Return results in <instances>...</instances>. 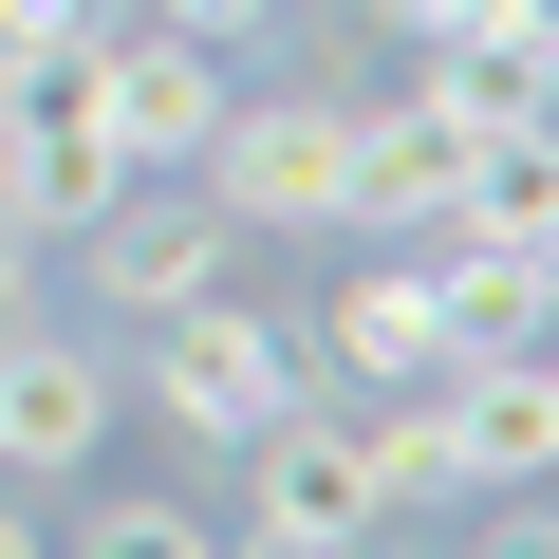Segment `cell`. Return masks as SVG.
Returning <instances> with one entry per match:
<instances>
[{
  "mask_svg": "<svg viewBox=\"0 0 559 559\" xmlns=\"http://www.w3.org/2000/svg\"><path fill=\"white\" fill-rule=\"evenodd\" d=\"M168 355H150V392H168V429H205V448H261L280 411L318 392V355H299V318H242V299H187V318H150Z\"/></svg>",
  "mask_w": 559,
  "mask_h": 559,
  "instance_id": "cell-1",
  "label": "cell"
},
{
  "mask_svg": "<svg viewBox=\"0 0 559 559\" xmlns=\"http://www.w3.org/2000/svg\"><path fill=\"white\" fill-rule=\"evenodd\" d=\"M224 94H242V75H224L205 38H168V20H94V131H112V168H131V187L205 168Z\"/></svg>",
  "mask_w": 559,
  "mask_h": 559,
  "instance_id": "cell-2",
  "label": "cell"
},
{
  "mask_svg": "<svg viewBox=\"0 0 559 559\" xmlns=\"http://www.w3.org/2000/svg\"><path fill=\"white\" fill-rule=\"evenodd\" d=\"M336 187H355V112L336 94H224V131H205V205L224 224H336Z\"/></svg>",
  "mask_w": 559,
  "mask_h": 559,
  "instance_id": "cell-3",
  "label": "cell"
},
{
  "mask_svg": "<svg viewBox=\"0 0 559 559\" xmlns=\"http://www.w3.org/2000/svg\"><path fill=\"white\" fill-rule=\"evenodd\" d=\"M75 261H94V299H112V318H187V299H224L242 224L205 205V168H168V187H112V205L75 224Z\"/></svg>",
  "mask_w": 559,
  "mask_h": 559,
  "instance_id": "cell-4",
  "label": "cell"
},
{
  "mask_svg": "<svg viewBox=\"0 0 559 559\" xmlns=\"http://www.w3.org/2000/svg\"><path fill=\"white\" fill-rule=\"evenodd\" d=\"M112 355H75V336H38V318H0V485H75L94 448H112Z\"/></svg>",
  "mask_w": 559,
  "mask_h": 559,
  "instance_id": "cell-5",
  "label": "cell"
},
{
  "mask_svg": "<svg viewBox=\"0 0 559 559\" xmlns=\"http://www.w3.org/2000/svg\"><path fill=\"white\" fill-rule=\"evenodd\" d=\"M299 355H318V392H429V373H448V318H429V261H373L355 299H336V318L299 336Z\"/></svg>",
  "mask_w": 559,
  "mask_h": 559,
  "instance_id": "cell-6",
  "label": "cell"
},
{
  "mask_svg": "<svg viewBox=\"0 0 559 559\" xmlns=\"http://www.w3.org/2000/svg\"><path fill=\"white\" fill-rule=\"evenodd\" d=\"M448 205H466V131H448L429 94L355 112V187H336V224H448Z\"/></svg>",
  "mask_w": 559,
  "mask_h": 559,
  "instance_id": "cell-7",
  "label": "cell"
},
{
  "mask_svg": "<svg viewBox=\"0 0 559 559\" xmlns=\"http://www.w3.org/2000/svg\"><path fill=\"white\" fill-rule=\"evenodd\" d=\"M429 318H448V355H522V336H559L540 261L485 242V224H429Z\"/></svg>",
  "mask_w": 559,
  "mask_h": 559,
  "instance_id": "cell-8",
  "label": "cell"
},
{
  "mask_svg": "<svg viewBox=\"0 0 559 559\" xmlns=\"http://www.w3.org/2000/svg\"><path fill=\"white\" fill-rule=\"evenodd\" d=\"M448 224H485V242H522V261H540V242H559V112L485 131V150H466V205H448Z\"/></svg>",
  "mask_w": 559,
  "mask_h": 559,
  "instance_id": "cell-9",
  "label": "cell"
},
{
  "mask_svg": "<svg viewBox=\"0 0 559 559\" xmlns=\"http://www.w3.org/2000/svg\"><path fill=\"white\" fill-rule=\"evenodd\" d=\"M205 540H224V522H187L168 485H112V503H75V540H57V559H205Z\"/></svg>",
  "mask_w": 559,
  "mask_h": 559,
  "instance_id": "cell-10",
  "label": "cell"
},
{
  "mask_svg": "<svg viewBox=\"0 0 559 559\" xmlns=\"http://www.w3.org/2000/svg\"><path fill=\"white\" fill-rule=\"evenodd\" d=\"M131 20H168V38H205V57H242V38H280V0H131Z\"/></svg>",
  "mask_w": 559,
  "mask_h": 559,
  "instance_id": "cell-11",
  "label": "cell"
},
{
  "mask_svg": "<svg viewBox=\"0 0 559 559\" xmlns=\"http://www.w3.org/2000/svg\"><path fill=\"white\" fill-rule=\"evenodd\" d=\"M94 20H112V0H0V57H75Z\"/></svg>",
  "mask_w": 559,
  "mask_h": 559,
  "instance_id": "cell-12",
  "label": "cell"
},
{
  "mask_svg": "<svg viewBox=\"0 0 559 559\" xmlns=\"http://www.w3.org/2000/svg\"><path fill=\"white\" fill-rule=\"evenodd\" d=\"M466 38H503V57H540V75H559V0H466Z\"/></svg>",
  "mask_w": 559,
  "mask_h": 559,
  "instance_id": "cell-13",
  "label": "cell"
},
{
  "mask_svg": "<svg viewBox=\"0 0 559 559\" xmlns=\"http://www.w3.org/2000/svg\"><path fill=\"white\" fill-rule=\"evenodd\" d=\"M466 559H559V522H540V503L503 485V522H466Z\"/></svg>",
  "mask_w": 559,
  "mask_h": 559,
  "instance_id": "cell-14",
  "label": "cell"
},
{
  "mask_svg": "<svg viewBox=\"0 0 559 559\" xmlns=\"http://www.w3.org/2000/svg\"><path fill=\"white\" fill-rule=\"evenodd\" d=\"M20 242H38V224H20V205H0V318H20Z\"/></svg>",
  "mask_w": 559,
  "mask_h": 559,
  "instance_id": "cell-15",
  "label": "cell"
},
{
  "mask_svg": "<svg viewBox=\"0 0 559 559\" xmlns=\"http://www.w3.org/2000/svg\"><path fill=\"white\" fill-rule=\"evenodd\" d=\"M0 559H57V540H38V522H20V485H0Z\"/></svg>",
  "mask_w": 559,
  "mask_h": 559,
  "instance_id": "cell-16",
  "label": "cell"
},
{
  "mask_svg": "<svg viewBox=\"0 0 559 559\" xmlns=\"http://www.w3.org/2000/svg\"><path fill=\"white\" fill-rule=\"evenodd\" d=\"M540 429H559V336H540Z\"/></svg>",
  "mask_w": 559,
  "mask_h": 559,
  "instance_id": "cell-17",
  "label": "cell"
},
{
  "mask_svg": "<svg viewBox=\"0 0 559 559\" xmlns=\"http://www.w3.org/2000/svg\"><path fill=\"white\" fill-rule=\"evenodd\" d=\"M205 559H242V540H205Z\"/></svg>",
  "mask_w": 559,
  "mask_h": 559,
  "instance_id": "cell-18",
  "label": "cell"
}]
</instances>
